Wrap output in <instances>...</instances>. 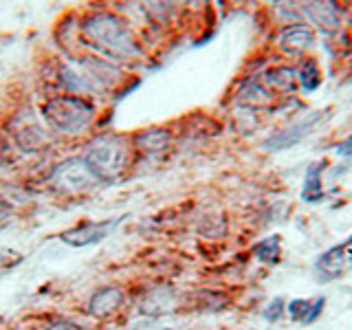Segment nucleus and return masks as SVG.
Returning <instances> with one entry per match:
<instances>
[{
  "label": "nucleus",
  "mask_w": 352,
  "mask_h": 330,
  "mask_svg": "<svg viewBox=\"0 0 352 330\" xmlns=\"http://www.w3.org/2000/svg\"><path fill=\"white\" fill-rule=\"evenodd\" d=\"M51 42L53 51L64 55V58H75V55L86 51L82 38V9L62 11L51 27Z\"/></svg>",
  "instance_id": "423d86ee"
},
{
  "label": "nucleus",
  "mask_w": 352,
  "mask_h": 330,
  "mask_svg": "<svg viewBox=\"0 0 352 330\" xmlns=\"http://www.w3.org/2000/svg\"><path fill=\"white\" fill-rule=\"evenodd\" d=\"M128 3L135 5V11L146 22L143 27L163 29L172 25L190 0H128Z\"/></svg>",
  "instance_id": "1a4fd4ad"
},
{
  "label": "nucleus",
  "mask_w": 352,
  "mask_h": 330,
  "mask_svg": "<svg viewBox=\"0 0 352 330\" xmlns=\"http://www.w3.org/2000/svg\"><path fill=\"white\" fill-rule=\"evenodd\" d=\"M0 126L14 143V150L22 163H49L55 154L64 150L40 119L36 102H29V99H22V102L5 110L0 115Z\"/></svg>",
  "instance_id": "7ed1b4c3"
},
{
  "label": "nucleus",
  "mask_w": 352,
  "mask_h": 330,
  "mask_svg": "<svg viewBox=\"0 0 352 330\" xmlns=\"http://www.w3.org/2000/svg\"><path fill=\"white\" fill-rule=\"evenodd\" d=\"M348 245H350V251H352V240H350V242H348Z\"/></svg>",
  "instance_id": "b1692460"
},
{
  "label": "nucleus",
  "mask_w": 352,
  "mask_h": 330,
  "mask_svg": "<svg viewBox=\"0 0 352 330\" xmlns=\"http://www.w3.org/2000/svg\"><path fill=\"white\" fill-rule=\"evenodd\" d=\"M256 258L260 262H267V264H275L280 260V238L278 236H271V238H264L256 245Z\"/></svg>",
  "instance_id": "aec40b11"
},
{
  "label": "nucleus",
  "mask_w": 352,
  "mask_h": 330,
  "mask_svg": "<svg viewBox=\"0 0 352 330\" xmlns=\"http://www.w3.org/2000/svg\"><path fill=\"white\" fill-rule=\"evenodd\" d=\"M130 139L139 161L143 157L152 159L168 152L174 143V132L168 126H148V128H139L137 132H130Z\"/></svg>",
  "instance_id": "9d476101"
},
{
  "label": "nucleus",
  "mask_w": 352,
  "mask_h": 330,
  "mask_svg": "<svg viewBox=\"0 0 352 330\" xmlns=\"http://www.w3.org/2000/svg\"><path fill=\"white\" fill-rule=\"evenodd\" d=\"M40 330H86L82 324L73 322V319H53L47 326H42Z\"/></svg>",
  "instance_id": "412c9836"
},
{
  "label": "nucleus",
  "mask_w": 352,
  "mask_h": 330,
  "mask_svg": "<svg viewBox=\"0 0 352 330\" xmlns=\"http://www.w3.org/2000/svg\"><path fill=\"white\" fill-rule=\"evenodd\" d=\"M282 311H284V302L282 300H275V302L269 304L267 311H264V317H267L269 322H275V319L282 317Z\"/></svg>",
  "instance_id": "4be33fe9"
},
{
  "label": "nucleus",
  "mask_w": 352,
  "mask_h": 330,
  "mask_svg": "<svg viewBox=\"0 0 352 330\" xmlns=\"http://www.w3.org/2000/svg\"><path fill=\"white\" fill-rule=\"evenodd\" d=\"M308 18H311L313 25L324 31V33H335L341 27V20L339 14L335 11L333 5H328L326 0H304V7H302Z\"/></svg>",
  "instance_id": "4468645a"
},
{
  "label": "nucleus",
  "mask_w": 352,
  "mask_h": 330,
  "mask_svg": "<svg viewBox=\"0 0 352 330\" xmlns=\"http://www.w3.org/2000/svg\"><path fill=\"white\" fill-rule=\"evenodd\" d=\"M324 82V73H322V66L315 58H304V62L300 64L297 69V84L304 93H315L319 86Z\"/></svg>",
  "instance_id": "a211bd4d"
},
{
  "label": "nucleus",
  "mask_w": 352,
  "mask_h": 330,
  "mask_svg": "<svg viewBox=\"0 0 352 330\" xmlns=\"http://www.w3.org/2000/svg\"><path fill=\"white\" fill-rule=\"evenodd\" d=\"M337 154H339V157H352V135L346 137L344 141L339 143V146H337Z\"/></svg>",
  "instance_id": "5701e85b"
},
{
  "label": "nucleus",
  "mask_w": 352,
  "mask_h": 330,
  "mask_svg": "<svg viewBox=\"0 0 352 330\" xmlns=\"http://www.w3.org/2000/svg\"><path fill=\"white\" fill-rule=\"evenodd\" d=\"M350 253H352L350 245H339V247H333L330 251H326L324 256L317 260V264H315L317 278L324 280V282L339 278V275L346 271Z\"/></svg>",
  "instance_id": "ddd939ff"
},
{
  "label": "nucleus",
  "mask_w": 352,
  "mask_h": 330,
  "mask_svg": "<svg viewBox=\"0 0 352 330\" xmlns=\"http://www.w3.org/2000/svg\"><path fill=\"white\" fill-rule=\"evenodd\" d=\"M128 302V293L124 286L119 284H104L88 295L84 304V313L95 319V322H106V319L115 317L119 311H124Z\"/></svg>",
  "instance_id": "6e6552de"
},
{
  "label": "nucleus",
  "mask_w": 352,
  "mask_h": 330,
  "mask_svg": "<svg viewBox=\"0 0 352 330\" xmlns=\"http://www.w3.org/2000/svg\"><path fill=\"white\" fill-rule=\"evenodd\" d=\"M38 115L62 148H80L95 130L110 128L102 102L86 95L49 93L36 97Z\"/></svg>",
  "instance_id": "f03ea898"
},
{
  "label": "nucleus",
  "mask_w": 352,
  "mask_h": 330,
  "mask_svg": "<svg viewBox=\"0 0 352 330\" xmlns=\"http://www.w3.org/2000/svg\"><path fill=\"white\" fill-rule=\"evenodd\" d=\"M264 86H269L275 93H293L297 86V69L293 66H275L264 73Z\"/></svg>",
  "instance_id": "f3484780"
},
{
  "label": "nucleus",
  "mask_w": 352,
  "mask_h": 330,
  "mask_svg": "<svg viewBox=\"0 0 352 330\" xmlns=\"http://www.w3.org/2000/svg\"><path fill=\"white\" fill-rule=\"evenodd\" d=\"M326 297H317V300H291L286 311H289L291 319L295 324H313L319 319V315L324 313Z\"/></svg>",
  "instance_id": "2eb2a0df"
},
{
  "label": "nucleus",
  "mask_w": 352,
  "mask_h": 330,
  "mask_svg": "<svg viewBox=\"0 0 352 330\" xmlns=\"http://www.w3.org/2000/svg\"><path fill=\"white\" fill-rule=\"evenodd\" d=\"M326 168L324 161H319L315 165H311L306 172L304 179V187H302V198L308 203H319L324 198V185H322V172Z\"/></svg>",
  "instance_id": "6ab92c4d"
},
{
  "label": "nucleus",
  "mask_w": 352,
  "mask_h": 330,
  "mask_svg": "<svg viewBox=\"0 0 352 330\" xmlns=\"http://www.w3.org/2000/svg\"><path fill=\"white\" fill-rule=\"evenodd\" d=\"M40 183L47 187L51 194L58 198H84L88 194L97 192L99 187H104L102 181L97 179L95 172L88 168V163L80 152L69 154H55V157L44 165L40 174Z\"/></svg>",
  "instance_id": "39448f33"
},
{
  "label": "nucleus",
  "mask_w": 352,
  "mask_h": 330,
  "mask_svg": "<svg viewBox=\"0 0 352 330\" xmlns=\"http://www.w3.org/2000/svg\"><path fill=\"white\" fill-rule=\"evenodd\" d=\"M313 42H315L313 31L308 29L304 22L289 25L280 33V49L286 55H293V58H300V55H304L306 51H311Z\"/></svg>",
  "instance_id": "f8f14e48"
},
{
  "label": "nucleus",
  "mask_w": 352,
  "mask_h": 330,
  "mask_svg": "<svg viewBox=\"0 0 352 330\" xmlns=\"http://www.w3.org/2000/svg\"><path fill=\"white\" fill-rule=\"evenodd\" d=\"M322 119H324V110H317V113L306 115L304 119H297L295 124L280 130L278 135H271L267 141H264V148L271 150V152H280V150H286L291 146H297L302 139L313 135L315 128L322 124Z\"/></svg>",
  "instance_id": "9b49d317"
},
{
  "label": "nucleus",
  "mask_w": 352,
  "mask_h": 330,
  "mask_svg": "<svg viewBox=\"0 0 352 330\" xmlns=\"http://www.w3.org/2000/svg\"><path fill=\"white\" fill-rule=\"evenodd\" d=\"M174 308V295L170 289H152L139 306V311L148 317H159Z\"/></svg>",
  "instance_id": "dca6fc26"
},
{
  "label": "nucleus",
  "mask_w": 352,
  "mask_h": 330,
  "mask_svg": "<svg viewBox=\"0 0 352 330\" xmlns=\"http://www.w3.org/2000/svg\"><path fill=\"white\" fill-rule=\"evenodd\" d=\"M121 218H106V220H82L69 229H62L58 240L71 249H86L104 242L113 231L119 227Z\"/></svg>",
  "instance_id": "0eeeda50"
},
{
  "label": "nucleus",
  "mask_w": 352,
  "mask_h": 330,
  "mask_svg": "<svg viewBox=\"0 0 352 330\" xmlns=\"http://www.w3.org/2000/svg\"><path fill=\"white\" fill-rule=\"evenodd\" d=\"M77 152L82 154L88 168L102 185H115L126 179L128 172L137 165V152L132 148V139L128 132H119L115 128L95 130Z\"/></svg>",
  "instance_id": "20e7f679"
},
{
  "label": "nucleus",
  "mask_w": 352,
  "mask_h": 330,
  "mask_svg": "<svg viewBox=\"0 0 352 330\" xmlns=\"http://www.w3.org/2000/svg\"><path fill=\"white\" fill-rule=\"evenodd\" d=\"M84 49L137 71L148 60L146 38L115 3L93 0L82 7Z\"/></svg>",
  "instance_id": "f257e3e1"
}]
</instances>
